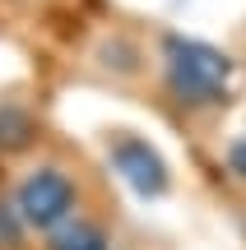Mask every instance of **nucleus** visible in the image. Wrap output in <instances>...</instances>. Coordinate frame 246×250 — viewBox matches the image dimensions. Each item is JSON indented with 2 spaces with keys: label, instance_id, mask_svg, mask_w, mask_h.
Listing matches in <instances>:
<instances>
[{
  "label": "nucleus",
  "instance_id": "obj_1",
  "mask_svg": "<svg viewBox=\"0 0 246 250\" xmlns=\"http://www.w3.org/2000/svg\"><path fill=\"white\" fill-rule=\"evenodd\" d=\"M158 61H163V79L191 107H209V102L228 98L232 83V61L223 51H214L209 42H195V37L167 33L158 46Z\"/></svg>",
  "mask_w": 246,
  "mask_h": 250
},
{
  "label": "nucleus",
  "instance_id": "obj_2",
  "mask_svg": "<svg viewBox=\"0 0 246 250\" xmlns=\"http://www.w3.org/2000/svg\"><path fill=\"white\" fill-rule=\"evenodd\" d=\"M14 213L19 223L37 227V232H56L65 218L74 213V186L61 167H37L19 181L14 190Z\"/></svg>",
  "mask_w": 246,
  "mask_h": 250
},
{
  "label": "nucleus",
  "instance_id": "obj_3",
  "mask_svg": "<svg viewBox=\"0 0 246 250\" xmlns=\"http://www.w3.org/2000/svg\"><path fill=\"white\" fill-rule=\"evenodd\" d=\"M107 167L116 171L139 199H158L167 190V162L158 158V148L149 139H139V134H130V130H121L116 139L107 144Z\"/></svg>",
  "mask_w": 246,
  "mask_h": 250
},
{
  "label": "nucleus",
  "instance_id": "obj_4",
  "mask_svg": "<svg viewBox=\"0 0 246 250\" xmlns=\"http://www.w3.org/2000/svg\"><path fill=\"white\" fill-rule=\"evenodd\" d=\"M51 250H107V236H102V227L84 223V218H65L51 236Z\"/></svg>",
  "mask_w": 246,
  "mask_h": 250
},
{
  "label": "nucleus",
  "instance_id": "obj_5",
  "mask_svg": "<svg viewBox=\"0 0 246 250\" xmlns=\"http://www.w3.org/2000/svg\"><path fill=\"white\" fill-rule=\"evenodd\" d=\"M228 167L246 181V139H232V144H228Z\"/></svg>",
  "mask_w": 246,
  "mask_h": 250
}]
</instances>
